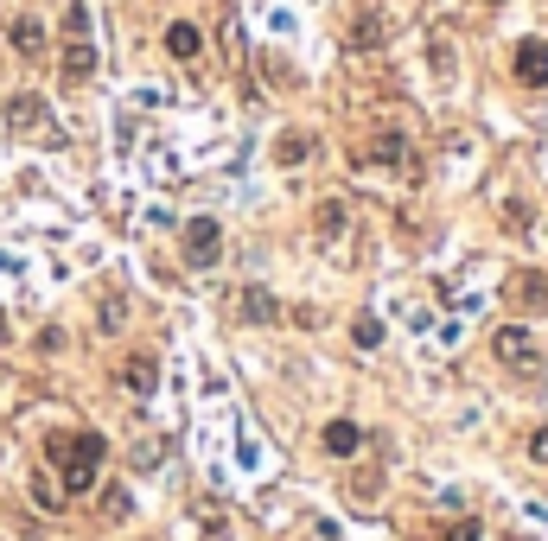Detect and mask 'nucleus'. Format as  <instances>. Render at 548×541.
I'll list each match as a JSON object with an SVG mask.
<instances>
[{"instance_id": "nucleus-1", "label": "nucleus", "mask_w": 548, "mask_h": 541, "mask_svg": "<svg viewBox=\"0 0 548 541\" xmlns=\"http://www.w3.org/2000/svg\"><path fill=\"white\" fill-rule=\"evenodd\" d=\"M45 452H51V465H58V484H64V497H83V491H96V478H102V459H109L102 433H51V440H45Z\"/></svg>"}, {"instance_id": "nucleus-2", "label": "nucleus", "mask_w": 548, "mask_h": 541, "mask_svg": "<svg viewBox=\"0 0 548 541\" xmlns=\"http://www.w3.org/2000/svg\"><path fill=\"white\" fill-rule=\"evenodd\" d=\"M7 128L13 134H26V141H45V147H58L64 134H58V121H51V109H45V96H32V90H20L7 102Z\"/></svg>"}, {"instance_id": "nucleus-3", "label": "nucleus", "mask_w": 548, "mask_h": 541, "mask_svg": "<svg viewBox=\"0 0 548 541\" xmlns=\"http://www.w3.org/2000/svg\"><path fill=\"white\" fill-rule=\"evenodd\" d=\"M217 255H224V223L192 217L185 223V261H192V268H217Z\"/></svg>"}, {"instance_id": "nucleus-4", "label": "nucleus", "mask_w": 548, "mask_h": 541, "mask_svg": "<svg viewBox=\"0 0 548 541\" xmlns=\"http://www.w3.org/2000/svg\"><path fill=\"white\" fill-rule=\"evenodd\" d=\"M491 351H498V363H517V370H529V363H536V338H529L523 325H498Z\"/></svg>"}, {"instance_id": "nucleus-5", "label": "nucleus", "mask_w": 548, "mask_h": 541, "mask_svg": "<svg viewBox=\"0 0 548 541\" xmlns=\"http://www.w3.org/2000/svg\"><path fill=\"white\" fill-rule=\"evenodd\" d=\"M510 64H517V83H529V90H542V83H548V39H523Z\"/></svg>"}, {"instance_id": "nucleus-6", "label": "nucleus", "mask_w": 548, "mask_h": 541, "mask_svg": "<svg viewBox=\"0 0 548 541\" xmlns=\"http://www.w3.org/2000/svg\"><path fill=\"white\" fill-rule=\"evenodd\" d=\"M415 153H408V134H396V128H383L370 141V166H408Z\"/></svg>"}, {"instance_id": "nucleus-7", "label": "nucleus", "mask_w": 548, "mask_h": 541, "mask_svg": "<svg viewBox=\"0 0 548 541\" xmlns=\"http://www.w3.org/2000/svg\"><path fill=\"white\" fill-rule=\"evenodd\" d=\"M325 452H338V459H351V452H364V427L357 421H325Z\"/></svg>"}, {"instance_id": "nucleus-8", "label": "nucleus", "mask_w": 548, "mask_h": 541, "mask_svg": "<svg viewBox=\"0 0 548 541\" xmlns=\"http://www.w3.org/2000/svg\"><path fill=\"white\" fill-rule=\"evenodd\" d=\"M64 77H71V83L96 77V45L90 39H64Z\"/></svg>"}, {"instance_id": "nucleus-9", "label": "nucleus", "mask_w": 548, "mask_h": 541, "mask_svg": "<svg viewBox=\"0 0 548 541\" xmlns=\"http://www.w3.org/2000/svg\"><path fill=\"white\" fill-rule=\"evenodd\" d=\"M166 51H173L179 64H192L198 51H204V32H198L192 20H173V26H166Z\"/></svg>"}, {"instance_id": "nucleus-10", "label": "nucleus", "mask_w": 548, "mask_h": 541, "mask_svg": "<svg viewBox=\"0 0 548 541\" xmlns=\"http://www.w3.org/2000/svg\"><path fill=\"white\" fill-rule=\"evenodd\" d=\"M243 319L249 325H281V300L268 287H243Z\"/></svg>"}, {"instance_id": "nucleus-11", "label": "nucleus", "mask_w": 548, "mask_h": 541, "mask_svg": "<svg viewBox=\"0 0 548 541\" xmlns=\"http://www.w3.org/2000/svg\"><path fill=\"white\" fill-rule=\"evenodd\" d=\"M383 39H389V20H383V13H357V20H351V51H376Z\"/></svg>"}, {"instance_id": "nucleus-12", "label": "nucleus", "mask_w": 548, "mask_h": 541, "mask_svg": "<svg viewBox=\"0 0 548 541\" xmlns=\"http://www.w3.org/2000/svg\"><path fill=\"white\" fill-rule=\"evenodd\" d=\"M122 382H128L134 395H153V382H160V363H153V357H128V363H122Z\"/></svg>"}, {"instance_id": "nucleus-13", "label": "nucleus", "mask_w": 548, "mask_h": 541, "mask_svg": "<svg viewBox=\"0 0 548 541\" xmlns=\"http://www.w3.org/2000/svg\"><path fill=\"white\" fill-rule=\"evenodd\" d=\"M7 39H13V51H20V58H39V51H45V26H39V20H13Z\"/></svg>"}, {"instance_id": "nucleus-14", "label": "nucleus", "mask_w": 548, "mask_h": 541, "mask_svg": "<svg viewBox=\"0 0 548 541\" xmlns=\"http://www.w3.org/2000/svg\"><path fill=\"white\" fill-rule=\"evenodd\" d=\"M274 160H281V166L313 160V134H281V141H274Z\"/></svg>"}, {"instance_id": "nucleus-15", "label": "nucleus", "mask_w": 548, "mask_h": 541, "mask_svg": "<svg viewBox=\"0 0 548 541\" xmlns=\"http://www.w3.org/2000/svg\"><path fill=\"white\" fill-rule=\"evenodd\" d=\"M313 230H319V236H338V230H345V204H338V198H325L319 211H313Z\"/></svg>"}, {"instance_id": "nucleus-16", "label": "nucleus", "mask_w": 548, "mask_h": 541, "mask_svg": "<svg viewBox=\"0 0 548 541\" xmlns=\"http://www.w3.org/2000/svg\"><path fill=\"white\" fill-rule=\"evenodd\" d=\"M32 497H39L45 510H64V484L51 478V471H39V478H32Z\"/></svg>"}, {"instance_id": "nucleus-17", "label": "nucleus", "mask_w": 548, "mask_h": 541, "mask_svg": "<svg viewBox=\"0 0 548 541\" xmlns=\"http://www.w3.org/2000/svg\"><path fill=\"white\" fill-rule=\"evenodd\" d=\"M64 39H90V7H83V0L64 7Z\"/></svg>"}, {"instance_id": "nucleus-18", "label": "nucleus", "mask_w": 548, "mask_h": 541, "mask_svg": "<svg viewBox=\"0 0 548 541\" xmlns=\"http://www.w3.org/2000/svg\"><path fill=\"white\" fill-rule=\"evenodd\" d=\"M517 293H523L529 306H548V281H542V274H523V281H517Z\"/></svg>"}, {"instance_id": "nucleus-19", "label": "nucleus", "mask_w": 548, "mask_h": 541, "mask_svg": "<svg viewBox=\"0 0 548 541\" xmlns=\"http://www.w3.org/2000/svg\"><path fill=\"white\" fill-rule=\"evenodd\" d=\"M102 510H109V516H128V491H122V484H109V491H102Z\"/></svg>"}, {"instance_id": "nucleus-20", "label": "nucleus", "mask_w": 548, "mask_h": 541, "mask_svg": "<svg viewBox=\"0 0 548 541\" xmlns=\"http://www.w3.org/2000/svg\"><path fill=\"white\" fill-rule=\"evenodd\" d=\"M357 344H364V351H376V344H383V325H376V319H357Z\"/></svg>"}, {"instance_id": "nucleus-21", "label": "nucleus", "mask_w": 548, "mask_h": 541, "mask_svg": "<svg viewBox=\"0 0 548 541\" xmlns=\"http://www.w3.org/2000/svg\"><path fill=\"white\" fill-rule=\"evenodd\" d=\"M504 217H510V230H517V236H529V204H523V198L504 204Z\"/></svg>"}, {"instance_id": "nucleus-22", "label": "nucleus", "mask_w": 548, "mask_h": 541, "mask_svg": "<svg viewBox=\"0 0 548 541\" xmlns=\"http://www.w3.org/2000/svg\"><path fill=\"white\" fill-rule=\"evenodd\" d=\"M529 459H542V465H548V427L529 433Z\"/></svg>"}, {"instance_id": "nucleus-23", "label": "nucleus", "mask_w": 548, "mask_h": 541, "mask_svg": "<svg viewBox=\"0 0 548 541\" xmlns=\"http://www.w3.org/2000/svg\"><path fill=\"white\" fill-rule=\"evenodd\" d=\"M447 541H485V535H478V522H453V535Z\"/></svg>"}, {"instance_id": "nucleus-24", "label": "nucleus", "mask_w": 548, "mask_h": 541, "mask_svg": "<svg viewBox=\"0 0 548 541\" xmlns=\"http://www.w3.org/2000/svg\"><path fill=\"white\" fill-rule=\"evenodd\" d=\"M0 338H7V319H0Z\"/></svg>"}]
</instances>
